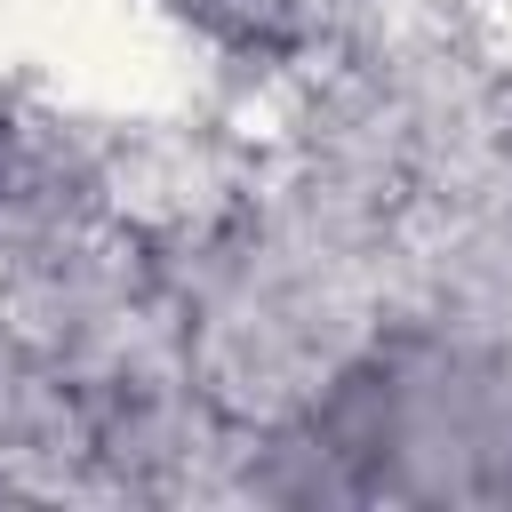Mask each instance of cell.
Segmentation results:
<instances>
[{
  "label": "cell",
  "mask_w": 512,
  "mask_h": 512,
  "mask_svg": "<svg viewBox=\"0 0 512 512\" xmlns=\"http://www.w3.org/2000/svg\"><path fill=\"white\" fill-rule=\"evenodd\" d=\"M328 496L512 504V344L408 328L328 376L304 416Z\"/></svg>",
  "instance_id": "cell-1"
}]
</instances>
